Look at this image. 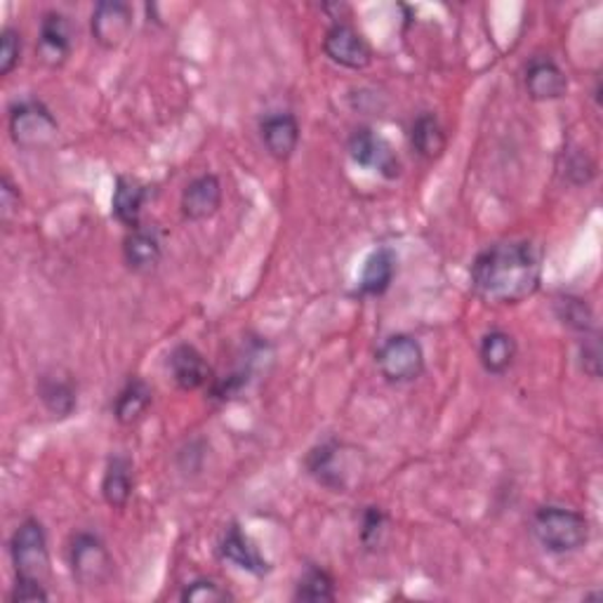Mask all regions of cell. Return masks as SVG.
<instances>
[{
	"instance_id": "obj_13",
	"label": "cell",
	"mask_w": 603,
	"mask_h": 603,
	"mask_svg": "<svg viewBox=\"0 0 603 603\" xmlns=\"http://www.w3.org/2000/svg\"><path fill=\"white\" fill-rule=\"evenodd\" d=\"M123 257L125 264L137 274H149L156 269L163 257V243L161 236L153 227H139L130 229L123 243Z\"/></svg>"
},
{
	"instance_id": "obj_29",
	"label": "cell",
	"mask_w": 603,
	"mask_h": 603,
	"mask_svg": "<svg viewBox=\"0 0 603 603\" xmlns=\"http://www.w3.org/2000/svg\"><path fill=\"white\" fill-rule=\"evenodd\" d=\"M385 526H387L385 512L380 507H368L363 512V522H361V542L366 547H375L380 542Z\"/></svg>"
},
{
	"instance_id": "obj_16",
	"label": "cell",
	"mask_w": 603,
	"mask_h": 603,
	"mask_svg": "<svg viewBox=\"0 0 603 603\" xmlns=\"http://www.w3.org/2000/svg\"><path fill=\"white\" fill-rule=\"evenodd\" d=\"M219 554L224 561H229V564L250 575H264L272 570L269 561L260 554L255 542H252L238 526H231L227 532H224V538L219 542Z\"/></svg>"
},
{
	"instance_id": "obj_10",
	"label": "cell",
	"mask_w": 603,
	"mask_h": 603,
	"mask_svg": "<svg viewBox=\"0 0 603 603\" xmlns=\"http://www.w3.org/2000/svg\"><path fill=\"white\" fill-rule=\"evenodd\" d=\"M349 153H352L354 163L380 173L387 179H394L401 175V163L394 149L387 145V139L368 128H361L349 137Z\"/></svg>"
},
{
	"instance_id": "obj_19",
	"label": "cell",
	"mask_w": 603,
	"mask_h": 603,
	"mask_svg": "<svg viewBox=\"0 0 603 603\" xmlns=\"http://www.w3.org/2000/svg\"><path fill=\"white\" fill-rule=\"evenodd\" d=\"M147 203V187L135 177H118L114 189V215L123 227L135 229L142 219V208Z\"/></svg>"
},
{
	"instance_id": "obj_32",
	"label": "cell",
	"mask_w": 603,
	"mask_h": 603,
	"mask_svg": "<svg viewBox=\"0 0 603 603\" xmlns=\"http://www.w3.org/2000/svg\"><path fill=\"white\" fill-rule=\"evenodd\" d=\"M0 205H3V219L8 222L12 213L20 210V189L12 185V179L3 175V189H0Z\"/></svg>"
},
{
	"instance_id": "obj_12",
	"label": "cell",
	"mask_w": 603,
	"mask_h": 603,
	"mask_svg": "<svg viewBox=\"0 0 603 603\" xmlns=\"http://www.w3.org/2000/svg\"><path fill=\"white\" fill-rule=\"evenodd\" d=\"M568 90V78L554 60L536 58L526 68V92L536 102L561 100Z\"/></svg>"
},
{
	"instance_id": "obj_28",
	"label": "cell",
	"mask_w": 603,
	"mask_h": 603,
	"mask_svg": "<svg viewBox=\"0 0 603 603\" xmlns=\"http://www.w3.org/2000/svg\"><path fill=\"white\" fill-rule=\"evenodd\" d=\"M22 60V34L5 26L0 34V76H10Z\"/></svg>"
},
{
	"instance_id": "obj_3",
	"label": "cell",
	"mask_w": 603,
	"mask_h": 603,
	"mask_svg": "<svg viewBox=\"0 0 603 603\" xmlns=\"http://www.w3.org/2000/svg\"><path fill=\"white\" fill-rule=\"evenodd\" d=\"M359 453L361 451H356V448H349L340 441L321 443L306 455V472H310L321 486L338 490V493H347L349 486H352L356 476L361 474Z\"/></svg>"
},
{
	"instance_id": "obj_7",
	"label": "cell",
	"mask_w": 603,
	"mask_h": 603,
	"mask_svg": "<svg viewBox=\"0 0 603 603\" xmlns=\"http://www.w3.org/2000/svg\"><path fill=\"white\" fill-rule=\"evenodd\" d=\"M377 368L394 385L417 380L425 373V352L411 335H391L377 352Z\"/></svg>"
},
{
	"instance_id": "obj_14",
	"label": "cell",
	"mask_w": 603,
	"mask_h": 603,
	"mask_svg": "<svg viewBox=\"0 0 603 603\" xmlns=\"http://www.w3.org/2000/svg\"><path fill=\"white\" fill-rule=\"evenodd\" d=\"M222 205V181L215 175H201L181 191V215L191 222L213 217Z\"/></svg>"
},
{
	"instance_id": "obj_2",
	"label": "cell",
	"mask_w": 603,
	"mask_h": 603,
	"mask_svg": "<svg viewBox=\"0 0 603 603\" xmlns=\"http://www.w3.org/2000/svg\"><path fill=\"white\" fill-rule=\"evenodd\" d=\"M532 536L550 554H573L589 542V522L580 512L547 504L532 516Z\"/></svg>"
},
{
	"instance_id": "obj_18",
	"label": "cell",
	"mask_w": 603,
	"mask_h": 603,
	"mask_svg": "<svg viewBox=\"0 0 603 603\" xmlns=\"http://www.w3.org/2000/svg\"><path fill=\"white\" fill-rule=\"evenodd\" d=\"M394 276H397V252L391 248H380L366 260V266H363V274L359 280V288L363 294L380 298V294H385L389 290Z\"/></svg>"
},
{
	"instance_id": "obj_23",
	"label": "cell",
	"mask_w": 603,
	"mask_h": 603,
	"mask_svg": "<svg viewBox=\"0 0 603 603\" xmlns=\"http://www.w3.org/2000/svg\"><path fill=\"white\" fill-rule=\"evenodd\" d=\"M411 142H413V149L419 153V156L427 159V161L439 159L448 147L443 125L439 123V118L434 114H423V116L415 118L413 130H411Z\"/></svg>"
},
{
	"instance_id": "obj_20",
	"label": "cell",
	"mask_w": 603,
	"mask_h": 603,
	"mask_svg": "<svg viewBox=\"0 0 603 603\" xmlns=\"http://www.w3.org/2000/svg\"><path fill=\"white\" fill-rule=\"evenodd\" d=\"M479 359L486 373L490 375H504L516 359V340L504 330H490L481 338L479 344Z\"/></svg>"
},
{
	"instance_id": "obj_11",
	"label": "cell",
	"mask_w": 603,
	"mask_h": 603,
	"mask_svg": "<svg viewBox=\"0 0 603 603\" xmlns=\"http://www.w3.org/2000/svg\"><path fill=\"white\" fill-rule=\"evenodd\" d=\"M74 48V29L68 17L62 12H46L40 20V32H38V58L46 66H62L68 58H72Z\"/></svg>"
},
{
	"instance_id": "obj_8",
	"label": "cell",
	"mask_w": 603,
	"mask_h": 603,
	"mask_svg": "<svg viewBox=\"0 0 603 603\" xmlns=\"http://www.w3.org/2000/svg\"><path fill=\"white\" fill-rule=\"evenodd\" d=\"M133 8L123 0H102L97 3L90 17V32L97 46L104 50H116L128 40L133 32Z\"/></svg>"
},
{
	"instance_id": "obj_31",
	"label": "cell",
	"mask_w": 603,
	"mask_h": 603,
	"mask_svg": "<svg viewBox=\"0 0 603 603\" xmlns=\"http://www.w3.org/2000/svg\"><path fill=\"white\" fill-rule=\"evenodd\" d=\"M599 338L596 335H585V344H582V368L585 373H589L592 377H599Z\"/></svg>"
},
{
	"instance_id": "obj_6",
	"label": "cell",
	"mask_w": 603,
	"mask_h": 603,
	"mask_svg": "<svg viewBox=\"0 0 603 603\" xmlns=\"http://www.w3.org/2000/svg\"><path fill=\"white\" fill-rule=\"evenodd\" d=\"M72 573L80 587H104L114 575V558H111L106 544L92 536V532H78L72 542Z\"/></svg>"
},
{
	"instance_id": "obj_21",
	"label": "cell",
	"mask_w": 603,
	"mask_h": 603,
	"mask_svg": "<svg viewBox=\"0 0 603 603\" xmlns=\"http://www.w3.org/2000/svg\"><path fill=\"white\" fill-rule=\"evenodd\" d=\"M102 495L109 507L123 510L133 498V462L125 455H116L109 460L104 479H102Z\"/></svg>"
},
{
	"instance_id": "obj_22",
	"label": "cell",
	"mask_w": 603,
	"mask_h": 603,
	"mask_svg": "<svg viewBox=\"0 0 603 603\" xmlns=\"http://www.w3.org/2000/svg\"><path fill=\"white\" fill-rule=\"evenodd\" d=\"M151 401V387L145 380H139V377H133V380H128V385L121 389V394L114 403V415L121 425H135L137 419L149 411Z\"/></svg>"
},
{
	"instance_id": "obj_1",
	"label": "cell",
	"mask_w": 603,
	"mask_h": 603,
	"mask_svg": "<svg viewBox=\"0 0 603 603\" xmlns=\"http://www.w3.org/2000/svg\"><path fill=\"white\" fill-rule=\"evenodd\" d=\"M542 266L536 248L504 241L486 248L472 264V286L490 304H518L540 288Z\"/></svg>"
},
{
	"instance_id": "obj_24",
	"label": "cell",
	"mask_w": 603,
	"mask_h": 603,
	"mask_svg": "<svg viewBox=\"0 0 603 603\" xmlns=\"http://www.w3.org/2000/svg\"><path fill=\"white\" fill-rule=\"evenodd\" d=\"M38 397L46 403V409L58 417L72 415L76 409V387L68 377L46 375L38 385Z\"/></svg>"
},
{
	"instance_id": "obj_26",
	"label": "cell",
	"mask_w": 603,
	"mask_h": 603,
	"mask_svg": "<svg viewBox=\"0 0 603 603\" xmlns=\"http://www.w3.org/2000/svg\"><path fill=\"white\" fill-rule=\"evenodd\" d=\"M556 316L561 318V324L573 328V330H580V332H592L594 328V314L589 310V304L580 298H558L556 300Z\"/></svg>"
},
{
	"instance_id": "obj_27",
	"label": "cell",
	"mask_w": 603,
	"mask_h": 603,
	"mask_svg": "<svg viewBox=\"0 0 603 603\" xmlns=\"http://www.w3.org/2000/svg\"><path fill=\"white\" fill-rule=\"evenodd\" d=\"M179 599L187 603H219V601H229L231 594L224 587H219L215 580H193L181 589Z\"/></svg>"
},
{
	"instance_id": "obj_4",
	"label": "cell",
	"mask_w": 603,
	"mask_h": 603,
	"mask_svg": "<svg viewBox=\"0 0 603 603\" xmlns=\"http://www.w3.org/2000/svg\"><path fill=\"white\" fill-rule=\"evenodd\" d=\"M10 556L17 578L43 580L50 570V550L46 528L36 518H26L10 540Z\"/></svg>"
},
{
	"instance_id": "obj_5",
	"label": "cell",
	"mask_w": 603,
	"mask_h": 603,
	"mask_svg": "<svg viewBox=\"0 0 603 603\" xmlns=\"http://www.w3.org/2000/svg\"><path fill=\"white\" fill-rule=\"evenodd\" d=\"M60 135V125L50 114V109L40 102H20L10 111V137L22 149L50 147Z\"/></svg>"
},
{
	"instance_id": "obj_15",
	"label": "cell",
	"mask_w": 603,
	"mask_h": 603,
	"mask_svg": "<svg viewBox=\"0 0 603 603\" xmlns=\"http://www.w3.org/2000/svg\"><path fill=\"white\" fill-rule=\"evenodd\" d=\"M167 368H171L175 385L185 391L201 389L210 382V377H213V370H210L205 356L191 344L175 347L171 361H167Z\"/></svg>"
},
{
	"instance_id": "obj_25",
	"label": "cell",
	"mask_w": 603,
	"mask_h": 603,
	"mask_svg": "<svg viewBox=\"0 0 603 603\" xmlns=\"http://www.w3.org/2000/svg\"><path fill=\"white\" fill-rule=\"evenodd\" d=\"M294 599L298 601H310V603H324L335 601V580L332 575L324 568H306L304 575L294 589Z\"/></svg>"
},
{
	"instance_id": "obj_30",
	"label": "cell",
	"mask_w": 603,
	"mask_h": 603,
	"mask_svg": "<svg viewBox=\"0 0 603 603\" xmlns=\"http://www.w3.org/2000/svg\"><path fill=\"white\" fill-rule=\"evenodd\" d=\"M10 599L15 603H36V601H48L50 594L46 592L43 580H29V578H17L15 587H12Z\"/></svg>"
},
{
	"instance_id": "obj_9",
	"label": "cell",
	"mask_w": 603,
	"mask_h": 603,
	"mask_svg": "<svg viewBox=\"0 0 603 603\" xmlns=\"http://www.w3.org/2000/svg\"><path fill=\"white\" fill-rule=\"evenodd\" d=\"M324 52L328 54L330 62L352 68V72H361V68H366L373 62V50L368 40L347 22H338L330 26L324 38Z\"/></svg>"
},
{
	"instance_id": "obj_17",
	"label": "cell",
	"mask_w": 603,
	"mask_h": 603,
	"mask_svg": "<svg viewBox=\"0 0 603 603\" xmlns=\"http://www.w3.org/2000/svg\"><path fill=\"white\" fill-rule=\"evenodd\" d=\"M262 142L276 161H288L300 145V123L292 114H272L260 125Z\"/></svg>"
}]
</instances>
